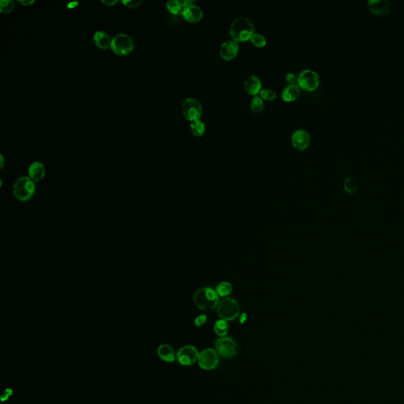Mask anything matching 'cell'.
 Returning a JSON list of instances; mask_svg holds the SVG:
<instances>
[{"label":"cell","mask_w":404,"mask_h":404,"mask_svg":"<svg viewBox=\"0 0 404 404\" xmlns=\"http://www.w3.org/2000/svg\"><path fill=\"white\" fill-rule=\"evenodd\" d=\"M198 355L199 353L195 347L186 345L179 349L176 354V358L182 366H189L198 362Z\"/></svg>","instance_id":"30bf717a"},{"label":"cell","mask_w":404,"mask_h":404,"mask_svg":"<svg viewBox=\"0 0 404 404\" xmlns=\"http://www.w3.org/2000/svg\"><path fill=\"white\" fill-rule=\"evenodd\" d=\"M216 349L223 358H232L237 353V344L231 337H220L216 343Z\"/></svg>","instance_id":"ba28073f"},{"label":"cell","mask_w":404,"mask_h":404,"mask_svg":"<svg viewBox=\"0 0 404 404\" xmlns=\"http://www.w3.org/2000/svg\"><path fill=\"white\" fill-rule=\"evenodd\" d=\"M217 314L223 320L230 321L238 318L240 313V306L236 300L231 298L219 301L217 307Z\"/></svg>","instance_id":"277c9868"},{"label":"cell","mask_w":404,"mask_h":404,"mask_svg":"<svg viewBox=\"0 0 404 404\" xmlns=\"http://www.w3.org/2000/svg\"><path fill=\"white\" fill-rule=\"evenodd\" d=\"M343 189L347 192V194H353L355 193L358 189V183L355 179L352 177H347L343 182Z\"/></svg>","instance_id":"7402d4cb"},{"label":"cell","mask_w":404,"mask_h":404,"mask_svg":"<svg viewBox=\"0 0 404 404\" xmlns=\"http://www.w3.org/2000/svg\"><path fill=\"white\" fill-rule=\"evenodd\" d=\"M190 131L193 135L201 137L206 131V125L202 120H196L190 123Z\"/></svg>","instance_id":"ffe728a7"},{"label":"cell","mask_w":404,"mask_h":404,"mask_svg":"<svg viewBox=\"0 0 404 404\" xmlns=\"http://www.w3.org/2000/svg\"><path fill=\"white\" fill-rule=\"evenodd\" d=\"M111 49L116 55H127L134 49V41L128 35L118 34L113 38Z\"/></svg>","instance_id":"52a82bcc"},{"label":"cell","mask_w":404,"mask_h":404,"mask_svg":"<svg viewBox=\"0 0 404 404\" xmlns=\"http://www.w3.org/2000/svg\"><path fill=\"white\" fill-rule=\"evenodd\" d=\"M299 95H300V87L298 85V84H287L283 89L281 97H282L283 101L285 102H291V101H295L299 97Z\"/></svg>","instance_id":"e0dca14e"},{"label":"cell","mask_w":404,"mask_h":404,"mask_svg":"<svg viewBox=\"0 0 404 404\" xmlns=\"http://www.w3.org/2000/svg\"><path fill=\"white\" fill-rule=\"evenodd\" d=\"M285 79H286V82H288L289 84H296V82H298V77L295 73H292V72L287 73L286 74V77H285Z\"/></svg>","instance_id":"4dcf8cb0"},{"label":"cell","mask_w":404,"mask_h":404,"mask_svg":"<svg viewBox=\"0 0 404 404\" xmlns=\"http://www.w3.org/2000/svg\"><path fill=\"white\" fill-rule=\"evenodd\" d=\"M194 302L198 309L209 311L217 307L219 303V295L214 289L208 286L202 287L194 293Z\"/></svg>","instance_id":"7a4b0ae2"},{"label":"cell","mask_w":404,"mask_h":404,"mask_svg":"<svg viewBox=\"0 0 404 404\" xmlns=\"http://www.w3.org/2000/svg\"><path fill=\"white\" fill-rule=\"evenodd\" d=\"M95 44L98 48L101 49H107L112 46V41L109 35L106 34L105 32L97 31L94 34Z\"/></svg>","instance_id":"d6986e66"},{"label":"cell","mask_w":404,"mask_h":404,"mask_svg":"<svg viewBox=\"0 0 404 404\" xmlns=\"http://www.w3.org/2000/svg\"><path fill=\"white\" fill-rule=\"evenodd\" d=\"M228 331H229V324L227 320L220 319L215 323L214 332L219 337H226V335L228 333Z\"/></svg>","instance_id":"44dd1931"},{"label":"cell","mask_w":404,"mask_h":404,"mask_svg":"<svg viewBox=\"0 0 404 404\" xmlns=\"http://www.w3.org/2000/svg\"><path fill=\"white\" fill-rule=\"evenodd\" d=\"M15 6V2L12 0H2L0 2V12L2 14H8L11 12Z\"/></svg>","instance_id":"83f0119b"},{"label":"cell","mask_w":404,"mask_h":404,"mask_svg":"<svg viewBox=\"0 0 404 404\" xmlns=\"http://www.w3.org/2000/svg\"><path fill=\"white\" fill-rule=\"evenodd\" d=\"M122 3L125 5V6H127L129 8H136V7H138V6H141V2L142 1L140 0V1H132V0H123L122 1Z\"/></svg>","instance_id":"f1b7e54d"},{"label":"cell","mask_w":404,"mask_h":404,"mask_svg":"<svg viewBox=\"0 0 404 404\" xmlns=\"http://www.w3.org/2000/svg\"><path fill=\"white\" fill-rule=\"evenodd\" d=\"M198 365L205 370H211L217 367L219 363L218 353L212 348H207L199 353Z\"/></svg>","instance_id":"9c48e42d"},{"label":"cell","mask_w":404,"mask_h":404,"mask_svg":"<svg viewBox=\"0 0 404 404\" xmlns=\"http://www.w3.org/2000/svg\"><path fill=\"white\" fill-rule=\"evenodd\" d=\"M29 177L35 183L40 182L45 176L46 170L44 164L40 162H34L29 168Z\"/></svg>","instance_id":"2e32d148"},{"label":"cell","mask_w":404,"mask_h":404,"mask_svg":"<svg viewBox=\"0 0 404 404\" xmlns=\"http://www.w3.org/2000/svg\"><path fill=\"white\" fill-rule=\"evenodd\" d=\"M320 84V78L318 73L311 69L302 70L298 76V85L304 90H315Z\"/></svg>","instance_id":"5b68a950"},{"label":"cell","mask_w":404,"mask_h":404,"mask_svg":"<svg viewBox=\"0 0 404 404\" xmlns=\"http://www.w3.org/2000/svg\"><path fill=\"white\" fill-rule=\"evenodd\" d=\"M369 7L375 15L382 16L391 11V2L388 0H369Z\"/></svg>","instance_id":"5bb4252c"},{"label":"cell","mask_w":404,"mask_h":404,"mask_svg":"<svg viewBox=\"0 0 404 404\" xmlns=\"http://www.w3.org/2000/svg\"><path fill=\"white\" fill-rule=\"evenodd\" d=\"M78 5V2H69L67 4V7L69 9L74 8V7H77V6Z\"/></svg>","instance_id":"836d02e7"},{"label":"cell","mask_w":404,"mask_h":404,"mask_svg":"<svg viewBox=\"0 0 404 404\" xmlns=\"http://www.w3.org/2000/svg\"><path fill=\"white\" fill-rule=\"evenodd\" d=\"M255 33L254 24L248 17H238L230 25V35L236 42H245L251 40Z\"/></svg>","instance_id":"6da1fadb"},{"label":"cell","mask_w":404,"mask_h":404,"mask_svg":"<svg viewBox=\"0 0 404 404\" xmlns=\"http://www.w3.org/2000/svg\"><path fill=\"white\" fill-rule=\"evenodd\" d=\"M157 354L160 359L166 362H173L176 358L175 351L168 344H162L158 347Z\"/></svg>","instance_id":"ac0fdd59"},{"label":"cell","mask_w":404,"mask_h":404,"mask_svg":"<svg viewBox=\"0 0 404 404\" xmlns=\"http://www.w3.org/2000/svg\"><path fill=\"white\" fill-rule=\"evenodd\" d=\"M239 44L233 40H227L221 44L219 55L227 61L235 59L238 55Z\"/></svg>","instance_id":"7c38bea8"},{"label":"cell","mask_w":404,"mask_h":404,"mask_svg":"<svg viewBox=\"0 0 404 404\" xmlns=\"http://www.w3.org/2000/svg\"><path fill=\"white\" fill-rule=\"evenodd\" d=\"M36 192L35 182L29 176H22L16 180L13 186V194L19 202H26L34 198Z\"/></svg>","instance_id":"3957f363"},{"label":"cell","mask_w":404,"mask_h":404,"mask_svg":"<svg viewBox=\"0 0 404 404\" xmlns=\"http://www.w3.org/2000/svg\"><path fill=\"white\" fill-rule=\"evenodd\" d=\"M217 292L220 297H227L232 292V284L228 282H221L217 286Z\"/></svg>","instance_id":"603a6c76"},{"label":"cell","mask_w":404,"mask_h":404,"mask_svg":"<svg viewBox=\"0 0 404 404\" xmlns=\"http://www.w3.org/2000/svg\"><path fill=\"white\" fill-rule=\"evenodd\" d=\"M19 2L24 6H30V5L34 4V0H20Z\"/></svg>","instance_id":"d6a6232c"},{"label":"cell","mask_w":404,"mask_h":404,"mask_svg":"<svg viewBox=\"0 0 404 404\" xmlns=\"http://www.w3.org/2000/svg\"><path fill=\"white\" fill-rule=\"evenodd\" d=\"M207 322V317L205 315H200L198 316L196 318L195 320H194V324H195L196 326L197 327H202L204 325V324H206Z\"/></svg>","instance_id":"f546056e"},{"label":"cell","mask_w":404,"mask_h":404,"mask_svg":"<svg viewBox=\"0 0 404 404\" xmlns=\"http://www.w3.org/2000/svg\"><path fill=\"white\" fill-rule=\"evenodd\" d=\"M101 2L103 3V4L106 5L107 6H112L114 5H116L118 1L117 0H112V1H105V0H102Z\"/></svg>","instance_id":"1f68e13d"},{"label":"cell","mask_w":404,"mask_h":404,"mask_svg":"<svg viewBox=\"0 0 404 404\" xmlns=\"http://www.w3.org/2000/svg\"><path fill=\"white\" fill-rule=\"evenodd\" d=\"M0 159H1V168H3V164H4V160H3V156L2 155L0 156Z\"/></svg>","instance_id":"e575fe53"},{"label":"cell","mask_w":404,"mask_h":404,"mask_svg":"<svg viewBox=\"0 0 404 404\" xmlns=\"http://www.w3.org/2000/svg\"><path fill=\"white\" fill-rule=\"evenodd\" d=\"M245 89L249 95L257 96L262 89V82L258 76L252 74L246 78L244 82Z\"/></svg>","instance_id":"9a60e30c"},{"label":"cell","mask_w":404,"mask_h":404,"mask_svg":"<svg viewBox=\"0 0 404 404\" xmlns=\"http://www.w3.org/2000/svg\"><path fill=\"white\" fill-rule=\"evenodd\" d=\"M260 97L265 101H274L276 98V93L271 88H262L260 92Z\"/></svg>","instance_id":"4316f807"},{"label":"cell","mask_w":404,"mask_h":404,"mask_svg":"<svg viewBox=\"0 0 404 404\" xmlns=\"http://www.w3.org/2000/svg\"><path fill=\"white\" fill-rule=\"evenodd\" d=\"M264 106H265V103H264L263 99L260 97V95H257L252 97L251 103V110L252 112L255 113L261 112L264 109Z\"/></svg>","instance_id":"cb8c5ba5"},{"label":"cell","mask_w":404,"mask_h":404,"mask_svg":"<svg viewBox=\"0 0 404 404\" xmlns=\"http://www.w3.org/2000/svg\"><path fill=\"white\" fill-rule=\"evenodd\" d=\"M310 143V135L304 129H299L293 132L291 135V144L297 150H304L309 147Z\"/></svg>","instance_id":"8fae6325"},{"label":"cell","mask_w":404,"mask_h":404,"mask_svg":"<svg viewBox=\"0 0 404 404\" xmlns=\"http://www.w3.org/2000/svg\"><path fill=\"white\" fill-rule=\"evenodd\" d=\"M251 41L254 46L258 47V48L265 47L267 44V40H266L265 36H263L262 34H257V33L253 34L252 37H251Z\"/></svg>","instance_id":"484cf974"},{"label":"cell","mask_w":404,"mask_h":404,"mask_svg":"<svg viewBox=\"0 0 404 404\" xmlns=\"http://www.w3.org/2000/svg\"><path fill=\"white\" fill-rule=\"evenodd\" d=\"M181 15L186 21L192 23H195L202 20L203 17V11L200 6L192 3L183 8Z\"/></svg>","instance_id":"4fadbf2b"},{"label":"cell","mask_w":404,"mask_h":404,"mask_svg":"<svg viewBox=\"0 0 404 404\" xmlns=\"http://www.w3.org/2000/svg\"><path fill=\"white\" fill-rule=\"evenodd\" d=\"M167 8L173 15L182 14L184 7L180 4L179 0H171L167 2Z\"/></svg>","instance_id":"d4e9b609"},{"label":"cell","mask_w":404,"mask_h":404,"mask_svg":"<svg viewBox=\"0 0 404 404\" xmlns=\"http://www.w3.org/2000/svg\"><path fill=\"white\" fill-rule=\"evenodd\" d=\"M182 112L185 118L190 122L200 119L203 112L202 103L194 97H188L183 101Z\"/></svg>","instance_id":"8992f818"}]
</instances>
